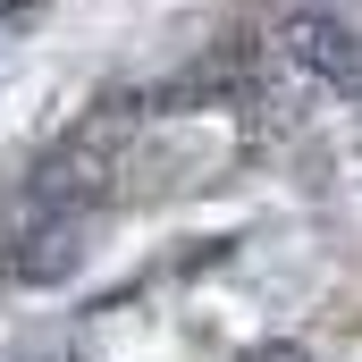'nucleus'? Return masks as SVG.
Wrapping results in <instances>:
<instances>
[{
  "mask_svg": "<svg viewBox=\"0 0 362 362\" xmlns=\"http://www.w3.org/2000/svg\"><path fill=\"white\" fill-rule=\"evenodd\" d=\"M278 59L312 85H337V93H362V34L337 17V8H286L278 25Z\"/></svg>",
  "mask_w": 362,
  "mask_h": 362,
  "instance_id": "f257e3e1",
  "label": "nucleus"
},
{
  "mask_svg": "<svg viewBox=\"0 0 362 362\" xmlns=\"http://www.w3.org/2000/svg\"><path fill=\"white\" fill-rule=\"evenodd\" d=\"M85 219H42L34 236H25V253H8V278H25V286H51V278H68L85 262Z\"/></svg>",
  "mask_w": 362,
  "mask_h": 362,
  "instance_id": "f03ea898",
  "label": "nucleus"
},
{
  "mask_svg": "<svg viewBox=\"0 0 362 362\" xmlns=\"http://www.w3.org/2000/svg\"><path fill=\"white\" fill-rule=\"evenodd\" d=\"M245 362H312V354H303V346H286V337H278V346H253V354H245Z\"/></svg>",
  "mask_w": 362,
  "mask_h": 362,
  "instance_id": "7ed1b4c3",
  "label": "nucleus"
}]
</instances>
